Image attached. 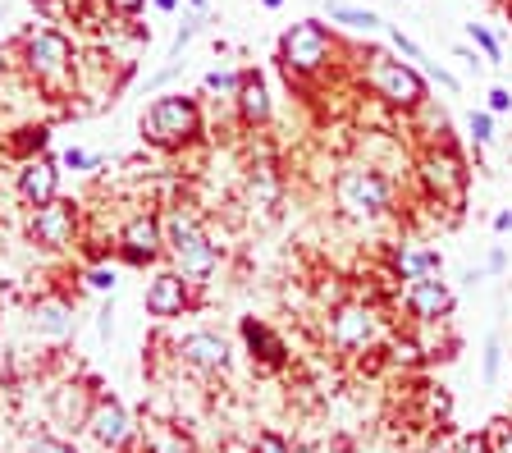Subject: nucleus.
I'll return each instance as SVG.
<instances>
[{"mask_svg":"<svg viewBox=\"0 0 512 453\" xmlns=\"http://www.w3.org/2000/svg\"><path fill=\"white\" fill-rule=\"evenodd\" d=\"M453 453H494V449H490V431L462 435V440H458V449H453Z\"/></svg>","mask_w":512,"mask_h":453,"instance_id":"c9c22d12","label":"nucleus"},{"mask_svg":"<svg viewBox=\"0 0 512 453\" xmlns=\"http://www.w3.org/2000/svg\"><path fill=\"white\" fill-rule=\"evenodd\" d=\"M467 133H471V142H476L480 151L490 147V142H494V115H490V110H471V115H467Z\"/></svg>","mask_w":512,"mask_h":453,"instance_id":"c85d7f7f","label":"nucleus"},{"mask_svg":"<svg viewBox=\"0 0 512 453\" xmlns=\"http://www.w3.org/2000/svg\"><path fill=\"white\" fill-rule=\"evenodd\" d=\"M19 202L23 206H42L51 197H60V156L42 151V156H32V161L19 165Z\"/></svg>","mask_w":512,"mask_h":453,"instance_id":"dca6fc26","label":"nucleus"},{"mask_svg":"<svg viewBox=\"0 0 512 453\" xmlns=\"http://www.w3.org/2000/svg\"><path fill=\"white\" fill-rule=\"evenodd\" d=\"M467 37L480 46V55H485L490 65H503V46H499V37H494L485 23H467Z\"/></svg>","mask_w":512,"mask_h":453,"instance_id":"cd10ccee","label":"nucleus"},{"mask_svg":"<svg viewBox=\"0 0 512 453\" xmlns=\"http://www.w3.org/2000/svg\"><path fill=\"white\" fill-rule=\"evenodd\" d=\"M416 179H421V193L430 206H444L448 216H462L471 193V170L453 142H426V151L416 156Z\"/></svg>","mask_w":512,"mask_h":453,"instance_id":"20e7f679","label":"nucleus"},{"mask_svg":"<svg viewBox=\"0 0 512 453\" xmlns=\"http://www.w3.org/2000/svg\"><path fill=\"white\" fill-rule=\"evenodd\" d=\"M174 357L192 376H220L229 367V339L220 330H188L183 339H174Z\"/></svg>","mask_w":512,"mask_h":453,"instance_id":"4468645a","label":"nucleus"},{"mask_svg":"<svg viewBox=\"0 0 512 453\" xmlns=\"http://www.w3.org/2000/svg\"><path fill=\"white\" fill-rule=\"evenodd\" d=\"M92 380H64V385H55L51 394H46V412H51L55 426H87V412H92V399H96Z\"/></svg>","mask_w":512,"mask_h":453,"instance_id":"f3484780","label":"nucleus"},{"mask_svg":"<svg viewBox=\"0 0 512 453\" xmlns=\"http://www.w3.org/2000/svg\"><path fill=\"white\" fill-rule=\"evenodd\" d=\"M10 69H14V65H10V51H5V46H0V78L10 74Z\"/></svg>","mask_w":512,"mask_h":453,"instance_id":"c03bdc74","label":"nucleus"},{"mask_svg":"<svg viewBox=\"0 0 512 453\" xmlns=\"http://www.w3.org/2000/svg\"><path fill=\"white\" fill-rule=\"evenodd\" d=\"M512 229V211H499V216H494V234H508Z\"/></svg>","mask_w":512,"mask_h":453,"instance_id":"79ce46f5","label":"nucleus"},{"mask_svg":"<svg viewBox=\"0 0 512 453\" xmlns=\"http://www.w3.org/2000/svg\"><path fill=\"white\" fill-rule=\"evenodd\" d=\"M453 289H448L439 275H416L407 280V293H403V307L416 316L421 325H435V321H448L453 316Z\"/></svg>","mask_w":512,"mask_h":453,"instance_id":"2eb2a0df","label":"nucleus"},{"mask_svg":"<svg viewBox=\"0 0 512 453\" xmlns=\"http://www.w3.org/2000/svg\"><path fill=\"white\" fill-rule=\"evenodd\" d=\"M46 142H51V129L46 124H19V129L0 133V151L10 156V161H32V156H42Z\"/></svg>","mask_w":512,"mask_h":453,"instance_id":"aec40b11","label":"nucleus"},{"mask_svg":"<svg viewBox=\"0 0 512 453\" xmlns=\"http://www.w3.org/2000/svg\"><path fill=\"white\" fill-rule=\"evenodd\" d=\"M151 5H156L160 14H174V10H179V0H151Z\"/></svg>","mask_w":512,"mask_h":453,"instance_id":"37998d69","label":"nucleus"},{"mask_svg":"<svg viewBox=\"0 0 512 453\" xmlns=\"http://www.w3.org/2000/svg\"><path fill=\"white\" fill-rule=\"evenodd\" d=\"M490 449H494V453H512V421H494Z\"/></svg>","mask_w":512,"mask_h":453,"instance_id":"f704fd0d","label":"nucleus"},{"mask_svg":"<svg viewBox=\"0 0 512 453\" xmlns=\"http://www.w3.org/2000/svg\"><path fill=\"white\" fill-rule=\"evenodd\" d=\"M238 83H243V69H211V74H206V92H211L215 101H229V106H234V97H238Z\"/></svg>","mask_w":512,"mask_h":453,"instance_id":"393cba45","label":"nucleus"},{"mask_svg":"<svg viewBox=\"0 0 512 453\" xmlns=\"http://www.w3.org/2000/svg\"><path fill=\"white\" fill-rule=\"evenodd\" d=\"M499 367H503V339L490 335V339H485V362H480V380H485V385H494V380H499Z\"/></svg>","mask_w":512,"mask_h":453,"instance_id":"c756f323","label":"nucleus"},{"mask_svg":"<svg viewBox=\"0 0 512 453\" xmlns=\"http://www.w3.org/2000/svg\"><path fill=\"white\" fill-rule=\"evenodd\" d=\"M375 339H380V316L366 302H343L330 316V348L343 357L352 353H371Z\"/></svg>","mask_w":512,"mask_h":453,"instance_id":"ddd939ff","label":"nucleus"},{"mask_svg":"<svg viewBox=\"0 0 512 453\" xmlns=\"http://www.w3.org/2000/svg\"><path fill=\"white\" fill-rule=\"evenodd\" d=\"M23 453H78V444L64 440V435H51V431H46V435H32Z\"/></svg>","mask_w":512,"mask_h":453,"instance_id":"7c9ffc66","label":"nucleus"},{"mask_svg":"<svg viewBox=\"0 0 512 453\" xmlns=\"http://www.w3.org/2000/svg\"><path fill=\"white\" fill-rule=\"evenodd\" d=\"M83 33H115V23H124L115 10H110V0H74V19Z\"/></svg>","mask_w":512,"mask_h":453,"instance_id":"5701e85b","label":"nucleus"},{"mask_svg":"<svg viewBox=\"0 0 512 453\" xmlns=\"http://www.w3.org/2000/svg\"><path fill=\"white\" fill-rule=\"evenodd\" d=\"M334 51H339V42L330 28L320 19H302L279 37V69L288 74V83L302 87L307 78H320L334 65Z\"/></svg>","mask_w":512,"mask_h":453,"instance_id":"423d86ee","label":"nucleus"},{"mask_svg":"<svg viewBox=\"0 0 512 453\" xmlns=\"http://www.w3.org/2000/svg\"><path fill=\"white\" fill-rule=\"evenodd\" d=\"M197 33H202V23H197V19H183V28H179V33H174V46H170V55H183V46H188V42H192V37H197Z\"/></svg>","mask_w":512,"mask_h":453,"instance_id":"e433bc0d","label":"nucleus"},{"mask_svg":"<svg viewBox=\"0 0 512 453\" xmlns=\"http://www.w3.org/2000/svg\"><path fill=\"white\" fill-rule=\"evenodd\" d=\"M261 5H266V10H279V5H284V0H261Z\"/></svg>","mask_w":512,"mask_h":453,"instance_id":"49530a36","label":"nucleus"},{"mask_svg":"<svg viewBox=\"0 0 512 453\" xmlns=\"http://www.w3.org/2000/svg\"><path fill=\"white\" fill-rule=\"evenodd\" d=\"M188 5H192V10H206V0H188Z\"/></svg>","mask_w":512,"mask_h":453,"instance_id":"de8ad7c7","label":"nucleus"},{"mask_svg":"<svg viewBox=\"0 0 512 453\" xmlns=\"http://www.w3.org/2000/svg\"><path fill=\"white\" fill-rule=\"evenodd\" d=\"M160 229H165V257L192 284H211V275L220 270V243L206 234L202 216L192 206H170L160 211Z\"/></svg>","mask_w":512,"mask_h":453,"instance_id":"f03ea898","label":"nucleus"},{"mask_svg":"<svg viewBox=\"0 0 512 453\" xmlns=\"http://www.w3.org/2000/svg\"><path fill=\"white\" fill-rule=\"evenodd\" d=\"M19 69L42 101H64L78 92V46L69 33L42 23L19 37Z\"/></svg>","mask_w":512,"mask_h":453,"instance_id":"f257e3e1","label":"nucleus"},{"mask_svg":"<svg viewBox=\"0 0 512 453\" xmlns=\"http://www.w3.org/2000/svg\"><path fill=\"white\" fill-rule=\"evenodd\" d=\"M252 453H293V444L279 440L275 431H261L256 435V444H252Z\"/></svg>","mask_w":512,"mask_h":453,"instance_id":"473e14b6","label":"nucleus"},{"mask_svg":"<svg viewBox=\"0 0 512 453\" xmlns=\"http://www.w3.org/2000/svg\"><path fill=\"white\" fill-rule=\"evenodd\" d=\"M138 440L147 453H197V444H192L188 431H179V426H151V431H142L138 426Z\"/></svg>","mask_w":512,"mask_h":453,"instance_id":"b1692460","label":"nucleus"},{"mask_svg":"<svg viewBox=\"0 0 512 453\" xmlns=\"http://www.w3.org/2000/svg\"><path fill=\"white\" fill-rule=\"evenodd\" d=\"M78 229H83V211L78 202H64V197H51V202L32 206L28 216V243L42 252H64L78 243Z\"/></svg>","mask_w":512,"mask_h":453,"instance_id":"6e6552de","label":"nucleus"},{"mask_svg":"<svg viewBox=\"0 0 512 453\" xmlns=\"http://www.w3.org/2000/svg\"><path fill=\"white\" fill-rule=\"evenodd\" d=\"M83 284L92 293H115V284H119V270L110 266V261H92V266L83 270Z\"/></svg>","mask_w":512,"mask_h":453,"instance_id":"a878e982","label":"nucleus"},{"mask_svg":"<svg viewBox=\"0 0 512 453\" xmlns=\"http://www.w3.org/2000/svg\"><path fill=\"white\" fill-rule=\"evenodd\" d=\"M389 37H394V51L403 55V60H412V65H416V60H426V51H421V46H416L412 37L398 33V28H389Z\"/></svg>","mask_w":512,"mask_h":453,"instance_id":"72a5a7b5","label":"nucleus"},{"mask_svg":"<svg viewBox=\"0 0 512 453\" xmlns=\"http://www.w3.org/2000/svg\"><path fill=\"white\" fill-rule=\"evenodd\" d=\"M142 5H147V0H110V10H115L119 19H138Z\"/></svg>","mask_w":512,"mask_h":453,"instance_id":"58836bf2","label":"nucleus"},{"mask_svg":"<svg viewBox=\"0 0 512 453\" xmlns=\"http://www.w3.org/2000/svg\"><path fill=\"white\" fill-rule=\"evenodd\" d=\"M362 83L371 87L375 101H384V106H394V110H407V115H412L421 101H430L426 74H421L412 60H403V55H389V51H371V55H366Z\"/></svg>","mask_w":512,"mask_h":453,"instance_id":"39448f33","label":"nucleus"},{"mask_svg":"<svg viewBox=\"0 0 512 453\" xmlns=\"http://www.w3.org/2000/svg\"><path fill=\"white\" fill-rule=\"evenodd\" d=\"M293 453H320L316 444H293Z\"/></svg>","mask_w":512,"mask_h":453,"instance_id":"a18cd8bd","label":"nucleus"},{"mask_svg":"<svg viewBox=\"0 0 512 453\" xmlns=\"http://www.w3.org/2000/svg\"><path fill=\"white\" fill-rule=\"evenodd\" d=\"M142 138L156 151H188L206 138V115L202 101L188 97V92H165L147 106L142 115Z\"/></svg>","mask_w":512,"mask_h":453,"instance_id":"7ed1b4c3","label":"nucleus"},{"mask_svg":"<svg viewBox=\"0 0 512 453\" xmlns=\"http://www.w3.org/2000/svg\"><path fill=\"white\" fill-rule=\"evenodd\" d=\"M101 165V156H92V151H83V147H69L60 156V170H96Z\"/></svg>","mask_w":512,"mask_h":453,"instance_id":"2f4dec72","label":"nucleus"},{"mask_svg":"<svg viewBox=\"0 0 512 453\" xmlns=\"http://www.w3.org/2000/svg\"><path fill=\"white\" fill-rule=\"evenodd\" d=\"M234 110H238V124L243 129H266L270 124V87L266 78L256 69H243V83H238V97H234Z\"/></svg>","mask_w":512,"mask_h":453,"instance_id":"6ab92c4d","label":"nucleus"},{"mask_svg":"<svg viewBox=\"0 0 512 453\" xmlns=\"http://www.w3.org/2000/svg\"><path fill=\"white\" fill-rule=\"evenodd\" d=\"M87 435H92L96 444L106 453H128L133 444H138V426H133V417H128V408L115 399V394H101L96 389L92 399V412H87Z\"/></svg>","mask_w":512,"mask_h":453,"instance_id":"9b49d317","label":"nucleus"},{"mask_svg":"<svg viewBox=\"0 0 512 453\" xmlns=\"http://www.w3.org/2000/svg\"><path fill=\"white\" fill-rule=\"evenodd\" d=\"M197 289H202V284L183 280L174 266H170V270H156V275L147 280V293H142V312L156 316V321H179L183 312L202 307Z\"/></svg>","mask_w":512,"mask_h":453,"instance_id":"f8f14e48","label":"nucleus"},{"mask_svg":"<svg viewBox=\"0 0 512 453\" xmlns=\"http://www.w3.org/2000/svg\"><path fill=\"white\" fill-rule=\"evenodd\" d=\"M101 321H96V330H101V339H110V330H115V312H110V307H101Z\"/></svg>","mask_w":512,"mask_h":453,"instance_id":"ea45409f","label":"nucleus"},{"mask_svg":"<svg viewBox=\"0 0 512 453\" xmlns=\"http://www.w3.org/2000/svg\"><path fill=\"white\" fill-rule=\"evenodd\" d=\"M28 325L46 344H69L78 330V298H69L64 289H42L28 302Z\"/></svg>","mask_w":512,"mask_h":453,"instance_id":"9d476101","label":"nucleus"},{"mask_svg":"<svg viewBox=\"0 0 512 453\" xmlns=\"http://www.w3.org/2000/svg\"><path fill=\"white\" fill-rule=\"evenodd\" d=\"M238 335H243V348H247V357H252L256 371H279V367L288 362L284 335H275L266 321H256V316H243V321H238Z\"/></svg>","mask_w":512,"mask_h":453,"instance_id":"a211bd4d","label":"nucleus"},{"mask_svg":"<svg viewBox=\"0 0 512 453\" xmlns=\"http://www.w3.org/2000/svg\"><path fill=\"white\" fill-rule=\"evenodd\" d=\"M485 110H490V115H508V110H512V92H508V87H490V106H485Z\"/></svg>","mask_w":512,"mask_h":453,"instance_id":"4c0bfd02","label":"nucleus"},{"mask_svg":"<svg viewBox=\"0 0 512 453\" xmlns=\"http://www.w3.org/2000/svg\"><path fill=\"white\" fill-rule=\"evenodd\" d=\"M503 266H508V257H503V248H494V252H490V261H485V270H490V275H499Z\"/></svg>","mask_w":512,"mask_h":453,"instance_id":"a19ab883","label":"nucleus"},{"mask_svg":"<svg viewBox=\"0 0 512 453\" xmlns=\"http://www.w3.org/2000/svg\"><path fill=\"white\" fill-rule=\"evenodd\" d=\"M394 270H398V280H416V275H439V270H444V252H439V248H426V243L398 248V252H394Z\"/></svg>","mask_w":512,"mask_h":453,"instance_id":"412c9836","label":"nucleus"},{"mask_svg":"<svg viewBox=\"0 0 512 453\" xmlns=\"http://www.w3.org/2000/svg\"><path fill=\"white\" fill-rule=\"evenodd\" d=\"M115 257L124 266H156L165 261V229H160V211H138L128 216L115 234Z\"/></svg>","mask_w":512,"mask_h":453,"instance_id":"1a4fd4ad","label":"nucleus"},{"mask_svg":"<svg viewBox=\"0 0 512 453\" xmlns=\"http://www.w3.org/2000/svg\"><path fill=\"white\" fill-rule=\"evenodd\" d=\"M325 14H330V23H339V28H348V33H380L384 19L375 10H362V5H343V0H330L325 5Z\"/></svg>","mask_w":512,"mask_h":453,"instance_id":"4be33fe9","label":"nucleus"},{"mask_svg":"<svg viewBox=\"0 0 512 453\" xmlns=\"http://www.w3.org/2000/svg\"><path fill=\"white\" fill-rule=\"evenodd\" d=\"M334 202H339V211L352 220H380V216H389V206H394V184H389V174L375 170V165H348V170H339V179H334Z\"/></svg>","mask_w":512,"mask_h":453,"instance_id":"0eeeda50","label":"nucleus"},{"mask_svg":"<svg viewBox=\"0 0 512 453\" xmlns=\"http://www.w3.org/2000/svg\"><path fill=\"white\" fill-rule=\"evenodd\" d=\"M32 14H37V23H69L74 19V0H32Z\"/></svg>","mask_w":512,"mask_h":453,"instance_id":"bb28decb","label":"nucleus"}]
</instances>
